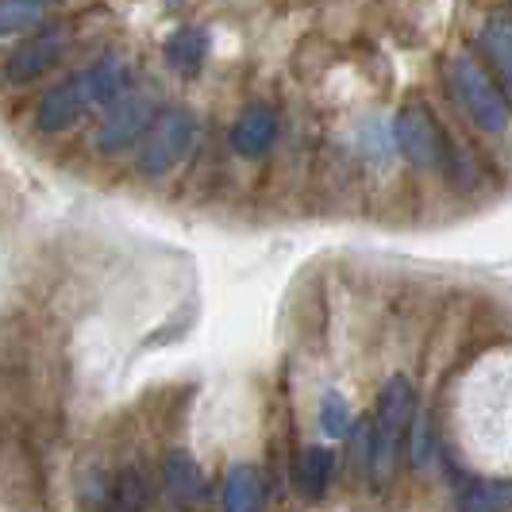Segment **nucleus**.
<instances>
[{"mask_svg":"<svg viewBox=\"0 0 512 512\" xmlns=\"http://www.w3.org/2000/svg\"><path fill=\"white\" fill-rule=\"evenodd\" d=\"M112 31H116V16L104 4L58 12L0 58V85L4 89H31L43 77L58 74L62 66H74L77 58L97 54Z\"/></svg>","mask_w":512,"mask_h":512,"instance_id":"nucleus-1","label":"nucleus"},{"mask_svg":"<svg viewBox=\"0 0 512 512\" xmlns=\"http://www.w3.org/2000/svg\"><path fill=\"white\" fill-rule=\"evenodd\" d=\"M439 81L447 89V97L466 112V120L489 139H505L509 135V97L501 93V85L493 81L486 66L474 54H451L439 66Z\"/></svg>","mask_w":512,"mask_h":512,"instance_id":"nucleus-2","label":"nucleus"},{"mask_svg":"<svg viewBox=\"0 0 512 512\" xmlns=\"http://www.w3.org/2000/svg\"><path fill=\"white\" fill-rule=\"evenodd\" d=\"M412 416H416V389H412V382L409 378H389L382 385V393H378V405H374V424L366 428V466H370L378 486L393 482L397 455L405 447Z\"/></svg>","mask_w":512,"mask_h":512,"instance_id":"nucleus-3","label":"nucleus"},{"mask_svg":"<svg viewBox=\"0 0 512 512\" xmlns=\"http://www.w3.org/2000/svg\"><path fill=\"white\" fill-rule=\"evenodd\" d=\"M197 135H201V124H197V112L189 104H162L158 116L151 120V128L143 131V139L135 143L139 147L135 170L151 181L166 178L170 170H178L181 162L193 154Z\"/></svg>","mask_w":512,"mask_h":512,"instance_id":"nucleus-4","label":"nucleus"},{"mask_svg":"<svg viewBox=\"0 0 512 512\" xmlns=\"http://www.w3.org/2000/svg\"><path fill=\"white\" fill-rule=\"evenodd\" d=\"M389 139H393V154H401L412 170H420V174L439 170L443 154H447V143H451L447 128L439 124L436 112L424 101H405L393 112Z\"/></svg>","mask_w":512,"mask_h":512,"instance_id":"nucleus-5","label":"nucleus"},{"mask_svg":"<svg viewBox=\"0 0 512 512\" xmlns=\"http://www.w3.org/2000/svg\"><path fill=\"white\" fill-rule=\"evenodd\" d=\"M158 108H162L158 89H147V85L135 81L112 108H104L101 128L93 131V151L104 154V158H120L124 151H131L143 139V131L151 128Z\"/></svg>","mask_w":512,"mask_h":512,"instance_id":"nucleus-6","label":"nucleus"},{"mask_svg":"<svg viewBox=\"0 0 512 512\" xmlns=\"http://www.w3.org/2000/svg\"><path fill=\"white\" fill-rule=\"evenodd\" d=\"M77 74L85 81V93H89V108H112L135 85V54L120 43H104L97 54H89Z\"/></svg>","mask_w":512,"mask_h":512,"instance_id":"nucleus-7","label":"nucleus"},{"mask_svg":"<svg viewBox=\"0 0 512 512\" xmlns=\"http://www.w3.org/2000/svg\"><path fill=\"white\" fill-rule=\"evenodd\" d=\"M89 112V93H85V81L81 74H66L58 85H51L39 104H35V116H31V128L39 131V135H66V131H74L81 124V116Z\"/></svg>","mask_w":512,"mask_h":512,"instance_id":"nucleus-8","label":"nucleus"},{"mask_svg":"<svg viewBox=\"0 0 512 512\" xmlns=\"http://www.w3.org/2000/svg\"><path fill=\"white\" fill-rule=\"evenodd\" d=\"M282 135V112L270 101H247L228 128V147L239 158H266Z\"/></svg>","mask_w":512,"mask_h":512,"instance_id":"nucleus-9","label":"nucleus"},{"mask_svg":"<svg viewBox=\"0 0 512 512\" xmlns=\"http://www.w3.org/2000/svg\"><path fill=\"white\" fill-rule=\"evenodd\" d=\"M470 54L489 66V74L493 81L501 85V93L509 97L512 89V20H509V8H497V12H489L486 24L474 31V39H470Z\"/></svg>","mask_w":512,"mask_h":512,"instance_id":"nucleus-10","label":"nucleus"},{"mask_svg":"<svg viewBox=\"0 0 512 512\" xmlns=\"http://www.w3.org/2000/svg\"><path fill=\"white\" fill-rule=\"evenodd\" d=\"M208 51H212V35L201 24H181L162 39V62L170 66V74L185 77V81L205 74Z\"/></svg>","mask_w":512,"mask_h":512,"instance_id":"nucleus-11","label":"nucleus"},{"mask_svg":"<svg viewBox=\"0 0 512 512\" xmlns=\"http://www.w3.org/2000/svg\"><path fill=\"white\" fill-rule=\"evenodd\" d=\"M89 0H0V43L24 39L58 12L85 8Z\"/></svg>","mask_w":512,"mask_h":512,"instance_id":"nucleus-12","label":"nucleus"},{"mask_svg":"<svg viewBox=\"0 0 512 512\" xmlns=\"http://www.w3.org/2000/svg\"><path fill=\"white\" fill-rule=\"evenodd\" d=\"M266 505V482H262V470L243 462V466H231L228 478H224V509L228 512H262Z\"/></svg>","mask_w":512,"mask_h":512,"instance_id":"nucleus-13","label":"nucleus"},{"mask_svg":"<svg viewBox=\"0 0 512 512\" xmlns=\"http://www.w3.org/2000/svg\"><path fill=\"white\" fill-rule=\"evenodd\" d=\"M162 478H166V489H170V497L181 501V505H197L201 497H205V470L197 466L193 455H185V451H174V455H166L162 462Z\"/></svg>","mask_w":512,"mask_h":512,"instance_id":"nucleus-14","label":"nucleus"},{"mask_svg":"<svg viewBox=\"0 0 512 512\" xmlns=\"http://www.w3.org/2000/svg\"><path fill=\"white\" fill-rule=\"evenodd\" d=\"M104 505L108 512H143L151 505V486L143 478V470L124 466L116 478L104 482Z\"/></svg>","mask_w":512,"mask_h":512,"instance_id":"nucleus-15","label":"nucleus"},{"mask_svg":"<svg viewBox=\"0 0 512 512\" xmlns=\"http://www.w3.org/2000/svg\"><path fill=\"white\" fill-rule=\"evenodd\" d=\"M512 486L505 478H474L459 489L455 512H509Z\"/></svg>","mask_w":512,"mask_h":512,"instance_id":"nucleus-16","label":"nucleus"},{"mask_svg":"<svg viewBox=\"0 0 512 512\" xmlns=\"http://www.w3.org/2000/svg\"><path fill=\"white\" fill-rule=\"evenodd\" d=\"M335 478V451L332 447H305V455L297 462V486L308 501H320Z\"/></svg>","mask_w":512,"mask_h":512,"instance_id":"nucleus-17","label":"nucleus"},{"mask_svg":"<svg viewBox=\"0 0 512 512\" xmlns=\"http://www.w3.org/2000/svg\"><path fill=\"white\" fill-rule=\"evenodd\" d=\"M320 428H324V436H332V439L351 436V428H355L351 405H347V397H343L339 389H328V393L320 397Z\"/></svg>","mask_w":512,"mask_h":512,"instance_id":"nucleus-18","label":"nucleus"},{"mask_svg":"<svg viewBox=\"0 0 512 512\" xmlns=\"http://www.w3.org/2000/svg\"><path fill=\"white\" fill-rule=\"evenodd\" d=\"M359 151L366 162L382 166L393 158V139H389V124L385 120H366L359 128Z\"/></svg>","mask_w":512,"mask_h":512,"instance_id":"nucleus-19","label":"nucleus"},{"mask_svg":"<svg viewBox=\"0 0 512 512\" xmlns=\"http://www.w3.org/2000/svg\"><path fill=\"white\" fill-rule=\"evenodd\" d=\"M412 424H416V439H412V466H416V470H424V466H428V420H424V416H420V420L412 416Z\"/></svg>","mask_w":512,"mask_h":512,"instance_id":"nucleus-20","label":"nucleus"}]
</instances>
